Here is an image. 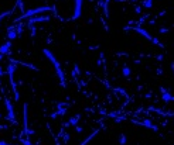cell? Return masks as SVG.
Here are the masks:
<instances>
[{"label":"cell","instance_id":"cell-1","mask_svg":"<svg viewBox=\"0 0 174 145\" xmlns=\"http://www.w3.org/2000/svg\"><path fill=\"white\" fill-rule=\"evenodd\" d=\"M125 30H133V31H136L137 34H140L143 38H146L147 41H150V42H153V44H156L157 47H160V48H163L164 45L161 44L160 41L157 39V38H154L152 34H149V31L147 30H144V28H142V27H126Z\"/></svg>","mask_w":174,"mask_h":145},{"label":"cell","instance_id":"cell-2","mask_svg":"<svg viewBox=\"0 0 174 145\" xmlns=\"http://www.w3.org/2000/svg\"><path fill=\"white\" fill-rule=\"evenodd\" d=\"M47 11H52V7H50V6L36 7V9H31V10H27L26 13H23V16H21L17 21L24 20V19H31L33 16H38V14H43V13H47Z\"/></svg>","mask_w":174,"mask_h":145},{"label":"cell","instance_id":"cell-3","mask_svg":"<svg viewBox=\"0 0 174 145\" xmlns=\"http://www.w3.org/2000/svg\"><path fill=\"white\" fill-rule=\"evenodd\" d=\"M82 4L84 0H75V7H74V14H72L71 20H78L82 14Z\"/></svg>","mask_w":174,"mask_h":145},{"label":"cell","instance_id":"cell-4","mask_svg":"<svg viewBox=\"0 0 174 145\" xmlns=\"http://www.w3.org/2000/svg\"><path fill=\"white\" fill-rule=\"evenodd\" d=\"M136 124L140 127H144V128H149V130H153V131H159V127L153 124V121L149 120V118H144L142 121H136Z\"/></svg>","mask_w":174,"mask_h":145},{"label":"cell","instance_id":"cell-5","mask_svg":"<svg viewBox=\"0 0 174 145\" xmlns=\"http://www.w3.org/2000/svg\"><path fill=\"white\" fill-rule=\"evenodd\" d=\"M160 93H161V99H163V101L170 103V100H171V93H170V90L161 86V88H160Z\"/></svg>","mask_w":174,"mask_h":145},{"label":"cell","instance_id":"cell-6","mask_svg":"<svg viewBox=\"0 0 174 145\" xmlns=\"http://www.w3.org/2000/svg\"><path fill=\"white\" fill-rule=\"evenodd\" d=\"M4 106H6V108H7V114H9V117H10L12 120H14V118H16V114H14L13 104L7 100V99H4Z\"/></svg>","mask_w":174,"mask_h":145},{"label":"cell","instance_id":"cell-7","mask_svg":"<svg viewBox=\"0 0 174 145\" xmlns=\"http://www.w3.org/2000/svg\"><path fill=\"white\" fill-rule=\"evenodd\" d=\"M10 47H12V41H7V42L0 45V58L3 57V55H6L7 52H9Z\"/></svg>","mask_w":174,"mask_h":145},{"label":"cell","instance_id":"cell-8","mask_svg":"<svg viewBox=\"0 0 174 145\" xmlns=\"http://www.w3.org/2000/svg\"><path fill=\"white\" fill-rule=\"evenodd\" d=\"M20 32H21V28H17V30H16V28L13 27V28L9 31V34H7V38L12 41V39H14V38L20 37Z\"/></svg>","mask_w":174,"mask_h":145},{"label":"cell","instance_id":"cell-9","mask_svg":"<svg viewBox=\"0 0 174 145\" xmlns=\"http://www.w3.org/2000/svg\"><path fill=\"white\" fill-rule=\"evenodd\" d=\"M79 120H81V116H79V114H77V116L71 117L70 120L67 121V126H72V127H75V126H78Z\"/></svg>","mask_w":174,"mask_h":145},{"label":"cell","instance_id":"cell-10","mask_svg":"<svg viewBox=\"0 0 174 145\" xmlns=\"http://www.w3.org/2000/svg\"><path fill=\"white\" fill-rule=\"evenodd\" d=\"M99 133H101V130H95V131H94L92 134H89V135H88V138H85L84 141H82V142H81L79 145H86V144H88V142L91 141V139H92V138H95V137H96V135H98Z\"/></svg>","mask_w":174,"mask_h":145},{"label":"cell","instance_id":"cell-11","mask_svg":"<svg viewBox=\"0 0 174 145\" xmlns=\"http://www.w3.org/2000/svg\"><path fill=\"white\" fill-rule=\"evenodd\" d=\"M142 6L144 7V9H152V7L154 6V0H143Z\"/></svg>","mask_w":174,"mask_h":145},{"label":"cell","instance_id":"cell-12","mask_svg":"<svg viewBox=\"0 0 174 145\" xmlns=\"http://www.w3.org/2000/svg\"><path fill=\"white\" fill-rule=\"evenodd\" d=\"M122 75L125 76V78H130V75H132V69H130L129 66H123L122 68Z\"/></svg>","mask_w":174,"mask_h":145},{"label":"cell","instance_id":"cell-13","mask_svg":"<svg viewBox=\"0 0 174 145\" xmlns=\"http://www.w3.org/2000/svg\"><path fill=\"white\" fill-rule=\"evenodd\" d=\"M119 144L120 145L128 144V138H126V135H125V134H120V135H119Z\"/></svg>","mask_w":174,"mask_h":145},{"label":"cell","instance_id":"cell-14","mask_svg":"<svg viewBox=\"0 0 174 145\" xmlns=\"http://www.w3.org/2000/svg\"><path fill=\"white\" fill-rule=\"evenodd\" d=\"M108 4H109V0H106V1L103 3V13H105V16H106V17H109V11H108Z\"/></svg>","mask_w":174,"mask_h":145},{"label":"cell","instance_id":"cell-15","mask_svg":"<svg viewBox=\"0 0 174 145\" xmlns=\"http://www.w3.org/2000/svg\"><path fill=\"white\" fill-rule=\"evenodd\" d=\"M74 70H75V73L79 75L81 73V70H79V66H78V63H74Z\"/></svg>","mask_w":174,"mask_h":145},{"label":"cell","instance_id":"cell-16","mask_svg":"<svg viewBox=\"0 0 174 145\" xmlns=\"http://www.w3.org/2000/svg\"><path fill=\"white\" fill-rule=\"evenodd\" d=\"M168 31H170V30H168V28H166V27H161V28H160V32H161V34H167Z\"/></svg>","mask_w":174,"mask_h":145},{"label":"cell","instance_id":"cell-17","mask_svg":"<svg viewBox=\"0 0 174 145\" xmlns=\"http://www.w3.org/2000/svg\"><path fill=\"white\" fill-rule=\"evenodd\" d=\"M75 127H77V133H82V130H84L82 127L81 126H75Z\"/></svg>","mask_w":174,"mask_h":145},{"label":"cell","instance_id":"cell-18","mask_svg":"<svg viewBox=\"0 0 174 145\" xmlns=\"http://www.w3.org/2000/svg\"><path fill=\"white\" fill-rule=\"evenodd\" d=\"M170 101H174V95H171V100Z\"/></svg>","mask_w":174,"mask_h":145},{"label":"cell","instance_id":"cell-19","mask_svg":"<svg viewBox=\"0 0 174 145\" xmlns=\"http://www.w3.org/2000/svg\"><path fill=\"white\" fill-rule=\"evenodd\" d=\"M171 68H173V72H174V63H171Z\"/></svg>","mask_w":174,"mask_h":145},{"label":"cell","instance_id":"cell-20","mask_svg":"<svg viewBox=\"0 0 174 145\" xmlns=\"http://www.w3.org/2000/svg\"><path fill=\"white\" fill-rule=\"evenodd\" d=\"M132 1H136V0H132Z\"/></svg>","mask_w":174,"mask_h":145}]
</instances>
